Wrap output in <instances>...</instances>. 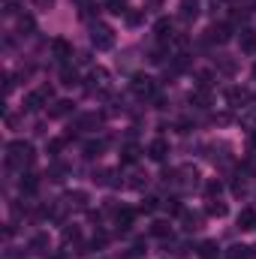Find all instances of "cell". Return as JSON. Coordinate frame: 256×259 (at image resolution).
<instances>
[{
  "instance_id": "12",
  "label": "cell",
  "mask_w": 256,
  "mask_h": 259,
  "mask_svg": "<svg viewBox=\"0 0 256 259\" xmlns=\"http://www.w3.org/2000/svg\"><path fill=\"white\" fill-rule=\"evenodd\" d=\"M154 33H157V39H163V42L172 39V21H169V18H160V21L154 24Z\"/></svg>"
},
{
  "instance_id": "32",
  "label": "cell",
  "mask_w": 256,
  "mask_h": 259,
  "mask_svg": "<svg viewBox=\"0 0 256 259\" xmlns=\"http://www.w3.org/2000/svg\"><path fill=\"white\" fill-rule=\"evenodd\" d=\"M166 208H169V214H184V208H181V202H178V199H169V202H166Z\"/></svg>"
},
{
  "instance_id": "20",
  "label": "cell",
  "mask_w": 256,
  "mask_h": 259,
  "mask_svg": "<svg viewBox=\"0 0 256 259\" xmlns=\"http://www.w3.org/2000/svg\"><path fill=\"white\" fill-rule=\"evenodd\" d=\"M36 187H39V181H36V175H24V178H21V193L33 196V193H36Z\"/></svg>"
},
{
  "instance_id": "3",
  "label": "cell",
  "mask_w": 256,
  "mask_h": 259,
  "mask_svg": "<svg viewBox=\"0 0 256 259\" xmlns=\"http://www.w3.org/2000/svg\"><path fill=\"white\" fill-rule=\"evenodd\" d=\"M52 97H55V91H52L49 84H39L36 91H30V94L24 97V109H27V112H39L42 106H49Z\"/></svg>"
},
{
  "instance_id": "34",
  "label": "cell",
  "mask_w": 256,
  "mask_h": 259,
  "mask_svg": "<svg viewBox=\"0 0 256 259\" xmlns=\"http://www.w3.org/2000/svg\"><path fill=\"white\" fill-rule=\"evenodd\" d=\"M75 3H78V6H81V9H88V6H94V3H91V0H75Z\"/></svg>"
},
{
  "instance_id": "7",
  "label": "cell",
  "mask_w": 256,
  "mask_h": 259,
  "mask_svg": "<svg viewBox=\"0 0 256 259\" xmlns=\"http://www.w3.org/2000/svg\"><path fill=\"white\" fill-rule=\"evenodd\" d=\"M52 55L58 61H66V58H72V46L66 42L64 36H58V39H52Z\"/></svg>"
},
{
  "instance_id": "30",
  "label": "cell",
  "mask_w": 256,
  "mask_h": 259,
  "mask_svg": "<svg viewBox=\"0 0 256 259\" xmlns=\"http://www.w3.org/2000/svg\"><path fill=\"white\" fill-rule=\"evenodd\" d=\"M220 190H223V184H220V181H211V184L205 187V193L211 196V199H214V196H220Z\"/></svg>"
},
{
  "instance_id": "26",
  "label": "cell",
  "mask_w": 256,
  "mask_h": 259,
  "mask_svg": "<svg viewBox=\"0 0 256 259\" xmlns=\"http://www.w3.org/2000/svg\"><path fill=\"white\" fill-rule=\"evenodd\" d=\"M106 6H109V12H115V15H127V0H106Z\"/></svg>"
},
{
  "instance_id": "13",
  "label": "cell",
  "mask_w": 256,
  "mask_h": 259,
  "mask_svg": "<svg viewBox=\"0 0 256 259\" xmlns=\"http://www.w3.org/2000/svg\"><path fill=\"white\" fill-rule=\"evenodd\" d=\"M199 256H202V259H217V256H220L217 241H202V244H199Z\"/></svg>"
},
{
  "instance_id": "24",
  "label": "cell",
  "mask_w": 256,
  "mask_h": 259,
  "mask_svg": "<svg viewBox=\"0 0 256 259\" xmlns=\"http://www.w3.org/2000/svg\"><path fill=\"white\" fill-rule=\"evenodd\" d=\"M157 208H160V199H157V196H148V199L139 205V211H142V214H151V211H157Z\"/></svg>"
},
{
  "instance_id": "18",
  "label": "cell",
  "mask_w": 256,
  "mask_h": 259,
  "mask_svg": "<svg viewBox=\"0 0 256 259\" xmlns=\"http://www.w3.org/2000/svg\"><path fill=\"white\" fill-rule=\"evenodd\" d=\"M196 15H199V3H196V0H184V3H181V18L190 21Z\"/></svg>"
},
{
  "instance_id": "36",
  "label": "cell",
  "mask_w": 256,
  "mask_h": 259,
  "mask_svg": "<svg viewBox=\"0 0 256 259\" xmlns=\"http://www.w3.org/2000/svg\"><path fill=\"white\" fill-rule=\"evenodd\" d=\"M253 78H256V64H253Z\"/></svg>"
},
{
  "instance_id": "33",
  "label": "cell",
  "mask_w": 256,
  "mask_h": 259,
  "mask_svg": "<svg viewBox=\"0 0 256 259\" xmlns=\"http://www.w3.org/2000/svg\"><path fill=\"white\" fill-rule=\"evenodd\" d=\"M18 30H33V18H18Z\"/></svg>"
},
{
  "instance_id": "2",
  "label": "cell",
  "mask_w": 256,
  "mask_h": 259,
  "mask_svg": "<svg viewBox=\"0 0 256 259\" xmlns=\"http://www.w3.org/2000/svg\"><path fill=\"white\" fill-rule=\"evenodd\" d=\"M91 42H94V49H97V52H106V49H112V46H115V30H112L109 24L97 21V24L91 27Z\"/></svg>"
},
{
  "instance_id": "21",
  "label": "cell",
  "mask_w": 256,
  "mask_h": 259,
  "mask_svg": "<svg viewBox=\"0 0 256 259\" xmlns=\"http://www.w3.org/2000/svg\"><path fill=\"white\" fill-rule=\"evenodd\" d=\"M66 205H75V208H84L88 205V196L81 193V190H75V193L66 196Z\"/></svg>"
},
{
  "instance_id": "1",
  "label": "cell",
  "mask_w": 256,
  "mask_h": 259,
  "mask_svg": "<svg viewBox=\"0 0 256 259\" xmlns=\"http://www.w3.org/2000/svg\"><path fill=\"white\" fill-rule=\"evenodd\" d=\"M6 163H9V166H15V169L30 166V163H33V145H30V142H24V139L9 142V145H6Z\"/></svg>"
},
{
  "instance_id": "23",
  "label": "cell",
  "mask_w": 256,
  "mask_h": 259,
  "mask_svg": "<svg viewBox=\"0 0 256 259\" xmlns=\"http://www.w3.org/2000/svg\"><path fill=\"white\" fill-rule=\"evenodd\" d=\"M103 148H106V142H84V157H100Z\"/></svg>"
},
{
  "instance_id": "15",
  "label": "cell",
  "mask_w": 256,
  "mask_h": 259,
  "mask_svg": "<svg viewBox=\"0 0 256 259\" xmlns=\"http://www.w3.org/2000/svg\"><path fill=\"white\" fill-rule=\"evenodd\" d=\"M151 235H154V238H166V235H172V226H169L166 220H154V223H151Z\"/></svg>"
},
{
  "instance_id": "28",
  "label": "cell",
  "mask_w": 256,
  "mask_h": 259,
  "mask_svg": "<svg viewBox=\"0 0 256 259\" xmlns=\"http://www.w3.org/2000/svg\"><path fill=\"white\" fill-rule=\"evenodd\" d=\"M64 142H66V139H52V142H49V154H52V157H58V154H61V148H64Z\"/></svg>"
},
{
  "instance_id": "8",
  "label": "cell",
  "mask_w": 256,
  "mask_h": 259,
  "mask_svg": "<svg viewBox=\"0 0 256 259\" xmlns=\"http://www.w3.org/2000/svg\"><path fill=\"white\" fill-rule=\"evenodd\" d=\"M133 220H136V211H133V208H121V211L115 214V223H118V232H127L130 226H133Z\"/></svg>"
},
{
  "instance_id": "17",
  "label": "cell",
  "mask_w": 256,
  "mask_h": 259,
  "mask_svg": "<svg viewBox=\"0 0 256 259\" xmlns=\"http://www.w3.org/2000/svg\"><path fill=\"white\" fill-rule=\"evenodd\" d=\"M241 52L256 55V33L253 30H244V33H241Z\"/></svg>"
},
{
  "instance_id": "31",
  "label": "cell",
  "mask_w": 256,
  "mask_h": 259,
  "mask_svg": "<svg viewBox=\"0 0 256 259\" xmlns=\"http://www.w3.org/2000/svg\"><path fill=\"white\" fill-rule=\"evenodd\" d=\"M124 18H127V24L136 27V24H142V18H145V15H142V12H130V9H127V15H124Z\"/></svg>"
},
{
  "instance_id": "5",
  "label": "cell",
  "mask_w": 256,
  "mask_h": 259,
  "mask_svg": "<svg viewBox=\"0 0 256 259\" xmlns=\"http://www.w3.org/2000/svg\"><path fill=\"white\" fill-rule=\"evenodd\" d=\"M166 154H169V142H166V139H154V142L148 145V157H151V160L163 163V160H166Z\"/></svg>"
},
{
  "instance_id": "19",
  "label": "cell",
  "mask_w": 256,
  "mask_h": 259,
  "mask_svg": "<svg viewBox=\"0 0 256 259\" xmlns=\"http://www.w3.org/2000/svg\"><path fill=\"white\" fill-rule=\"evenodd\" d=\"M136 160H139V148H136V145H124V151H121V163H124V166H133Z\"/></svg>"
},
{
  "instance_id": "10",
  "label": "cell",
  "mask_w": 256,
  "mask_h": 259,
  "mask_svg": "<svg viewBox=\"0 0 256 259\" xmlns=\"http://www.w3.org/2000/svg\"><path fill=\"white\" fill-rule=\"evenodd\" d=\"M247 100H250V94H247L244 88H229V91H226V103H229V106H244Z\"/></svg>"
},
{
  "instance_id": "14",
  "label": "cell",
  "mask_w": 256,
  "mask_h": 259,
  "mask_svg": "<svg viewBox=\"0 0 256 259\" xmlns=\"http://www.w3.org/2000/svg\"><path fill=\"white\" fill-rule=\"evenodd\" d=\"M61 84H66V88H75L78 84V69L75 66H64L61 69Z\"/></svg>"
},
{
  "instance_id": "16",
  "label": "cell",
  "mask_w": 256,
  "mask_h": 259,
  "mask_svg": "<svg viewBox=\"0 0 256 259\" xmlns=\"http://www.w3.org/2000/svg\"><path fill=\"white\" fill-rule=\"evenodd\" d=\"M69 112H72V103H69V100H58V103H55V109L49 112V118H66Z\"/></svg>"
},
{
  "instance_id": "25",
  "label": "cell",
  "mask_w": 256,
  "mask_h": 259,
  "mask_svg": "<svg viewBox=\"0 0 256 259\" xmlns=\"http://www.w3.org/2000/svg\"><path fill=\"white\" fill-rule=\"evenodd\" d=\"M208 214H211V217H223V214H226V205H223L220 199H211V202H208Z\"/></svg>"
},
{
  "instance_id": "9",
  "label": "cell",
  "mask_w": 256,
  "mask_h": 259,
  "mask_svg": "<svg viewBox=\"0 0 256 259\" xmlns=\"http://www.w3.org/2000/svg\"><path fill=\"white\" fill-rule=\"evenodd\" d=\"M190 103L196 109H208V106H211V91H208V88H196L190 94Z\"/></svg>"
},
{
  "instance_id": "4",
  "label": "cell",
  "mask_w": 256,
  "mask_h": 259,
  "mask_svg": "<svg viewBox=\"0 0 256 259\" xmlns=\"http://www.w3.org/2000/svg\"><path fill=\"white\" fill-rule=\"evenodd\" d=\"M130 88H133V94H136V97H142V100H148V97H154V94H157V81H154L151 75H145V72H136V75H133V81H130Z\"/></svg>"
},
{
  "instance_id": "29",
  "label": "cell",
  "mask_w": 256,
  "mask_h": 259,
  "mask_svg": "<svg viewBox=\"0 0 256 259\" xmlns=\"http://www.w3.org/2000/svg\"><path fill=\"white\" fill-rule=\"evenodd\" d=\"M42 247H49V238H46V235H36V238L30 241V250H42Z\"/></svg>"
},
{
  "instance_id": "22",
  "label": "cell",
  "mask_w": 256,
  "mask_h": 259,
  "mask_svg": "<svg viewBox=\"0 0 256 259\" xmlns=\"http://www.w3.org/2000/svg\"><path fill=\"white\" fill-rule=\"evenodd\" d=\"M106 78H109V75H106V69H100V66H97V69H91V81H94V88H106Z\"/></svg>"
},
{
  "instance_id": "11",
  "label": "cell",
  "mask_w": 256,
  "mask_h": 259,
  "mask_svg": "<svg viewBox=\"0 0 256 259\" xmlns=\"http://www.w3.org/2000/svg\"><path fill=\"white\" fill-rule=\"evenodd\" d=\"M238 229H256V211L253 208H244L241 214H238Z\"/></svg>"
},
{
  "instance_id": "35",
  "label": "cell",
  "mask_w": 256,
  "mask_h": 259,
  "mask_svg": "<svg viewBox=\"0 0 256 259\" xmlns=\"http://www.w3.org/2000/svg\"><path fill=\"white\" fill-rule=\"evenodd\" d=\"M36 3H39V6H52V0H36Z\"/></svg>"
},
{
  "instance_id": "6",
  "label": "cell",
  "mask_w": 256,
  "mask_h": 259,
  "mask_svg": "<svg viewBox=\"0 0 256 259\" xmlns=\"http://www.w3.org/2000/svg\"><path fill=\"white\" fill-rule=\"evenodd\" d=\"M229 36H232L229 24H211L208 27V42H229Z\"/></svg>"
},
{
  "instance_id": "27",
  "label": "cell",
  "mask_w": 256,
  "mask_h": 259,
  "mask_svg": "<svg viewBox=\"0 0 256 259\" xmlns=\"http://www.w3.org/2000/svg\"><path fill=\"white\" fill-rule=\"evenodd\" d=\"M106 244H109V235H106V232H97V235L91 238V247H94V250H100V247H106Z\"/></svg>"
}]
</instances>
